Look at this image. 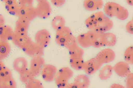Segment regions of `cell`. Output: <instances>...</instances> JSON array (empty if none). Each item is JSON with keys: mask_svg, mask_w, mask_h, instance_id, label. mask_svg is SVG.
Here are the masks:
<instances>
[{"mask_svg": "<svg viewBox=\"0 0 133 88\" xmlns=\"http://www.w3.org/2000/svg\"><path fill=\"white\" fill-rule=\"evenodd\" d=\"M21 49L28 55L33 58L42 57L44 54V48L32 40L27 43Z\"/></svg>", "mask_w": 133, "mask_h": 88, "instance_id": "1", "label": "cell"}, {"mask_svg": "<svg viewBox=\"0 0 133 88\" xmlns=\"http://www.w3.org/2000/svg\"><path fill=\"white\" fill-rule=\"evenodd\" d=\"M38 4L36 8L38 16L42 19L48 17L51 13V8L50 3L45 0H38Z\"/></svg>", "mask_w": 133, "mask_h": 88, "instance_id": "2", "label": "cell"}, {"mask_svg": "<svg viewBox=\"0 0 133 88\" xmlns=\"http://www.w3.org/2000/svg\"><path fill=\"white\" fill-rule=\"evenodd\" d=\"M113 26L112 21L105 16L100 20L91 31L100 34H103L111 29Z\"/></svg>", "mask_w": 133, "mask_h": 88, "instance_id": "3", "label": "cell"}, {"mask_svg": "<svg viewBox=\"0 0 133 88\" xmlns=\"http://www.w3.org/2000/svg\"><path fill=\"white\" fill-rule=\"evenodd\" d=\"M45 65V60L42 57H33L30 62L29 69L36 77L40 74Z\"/></svg>", "mask_w": 133, "mask_h": 88, "instance_id": "4", "label": "cell"}, {"mask_svg": "<svg viewBox=\"0 0 133 88\" xmlns=\"http://www.w3.org/2000/svg\"><path fill=\"white\" fill-rule=\"evenodd\" d=\"M57 73V69L54 66L46 65L44 66L41 72L43 79L47 82H52L55 79Z\"/></svg>", "mask_w": 133, "mask_h": 88, "instance_id": "5", "label": "cell"}, {"mask_svg": "<svg viewBox=\"0 0 133 88\" xmlns=\"http://www.w3.org/2000/svg\"><path fill=\"white\" fill-rule=\"evenodd\" d=\"M36 42L43 48L47 46L50 40V35L49 32L44 29L38 31L35 36Z\"/></svg>", "mask_w": 133, "mask_h": 88, "instance_id": "6", "label": "cell"}, {"mask_svg": "<svg viewBox=\"0 0 133 88\" xmlns=\"http://www.w3.org/2000/svg\"><path fill=\"white\" fill-rule=\"evenodd\" d=\"M103 64L95 57L85 62L84 70L87 74L91 75L100 69Z\"/></svg>", "mask_w": 133, "mask_h": 88, "instance_id": "7", "label": "cell"}, {"mask_svg": "<svg viewBox=\"0 0 133 88\" xmlns=\"http://www.w3.org/2000/svg\"><path fill=\"white\" fill-rule=\"evenodd\" d=\"M16 16L25 19L30 22L38 16V14L36 8L33 6L28 8L20 7Z\"/></svg>", "mask_w": 133, "mask_h": 88, "instance_id": "8", "label": "cell"}, {"mask_svg": "<svg viewBox=\"0 0 133 88\" xmlns=\"http://www.w3.org/2000/svg\"><path fill=\"white\" fill-rule=\"evenodd\" d=\"M11 40L15 46L21 49L27 43L32 40L28 36V33H17L14 32Z\"/></svg>", "mask_w": 133, "mask_h": 88, "instance_id": "9", "label": "cell"}, {"mask_svg": "<svg viewBox=\"0 0 133 88\" xmlns=\"http://www.w3.org/2000/svg\"><path fill=\"white\" fill-rule=\"evenodd\" d=\"M115 54L114 51L110 49H105L98 53L96 57L103 64L111 62L115 59Z\"/></svg>", "mask_w": 133, "mask_h": 88, "instance_id": "10", "label": "cell"}, {"mask_svg": "<svg viewBox=\"0 0 133 88\" xmlns=\"http://www.w3.org/2000/svg\"><path fill=\"white\" fill-rule=\"evenodd\" d=\"M70 29L68 27H64L57 31L55 41L59 46H64L66 39L72 36Z\"/></svg>", "mask_w": 133, "mask_h": 88, "instance_id": "11", "label": "cell"}, {"mask_svg": "<svg viewBox=\"0 0 133 88\" xmlns=\"http://www.w3.org/2000/svg\"><path fill=\"white\" fill-rule=\"evenodd\" d=\"M113 70L120 76L125 77L131 73L129 64L124 61L117 63L113 67Z\"/></svg>", "mask_w": 133, "mask_h": 88, "instance_id": "12", "label": "cell"}, {"mask_svg": "<svg viewBox=\"0 0 133 88\" xmlns=\"http://www.w3.org/2000/svg\"><path fill=\"white\" fill-rule=\"evenodd\" d=\"M104 16V13L102 12H97L92 15L85 20V24L87 28L92 30Z\"/></svg>", "mask_w": 133, "mask_h": 88, "instance_id": "13", "label": "cell"}, {"mask_svg": "<svg viewBox=\"0 0 133 88\" xmlns=\"http://www.w3.org/2000/svg\"><path fill=\"white\" fill-rule=\"evenodd\" d=\"M30 22L23 18L19 17L15 23V32L17 33H28Z\"/></svg>", "mask_w": 133, "mask_h": 88, "instance_id": "14", "label": "cell"}, {"mask_svg": "<svg viewBox=\"0 0 133 88\" xmlns=\"http://www.w3.org/2000/svg\"><path fill=\"white\" fill-rule=\"evenodd\" d=\"M103 3L101 0H85L84 2V6L87 10L94 11L102 8Z\"/></svg>", "mask_w": 133, "mask_h": 88, "instance_id": "15", "label": "cell"}, {"mask_svg": "<svg viewBox=\"0 0 133 88\" xmlns=\"http://www.w3.org/2000/svg\"><path fill=\"white\" fill-rule=\"evenodd\" d=\"M13 66L15 70L20 74L28 69V62L25 58L19 57L14 61Z\"/></svg>", "mask_w": 133, "mask_h": 88, "instance_id": "16", "label": "cell"}, {"mask_svg": "<svg viewBox=\"0 0 133 88\" xmlns=\"http://www.w3.org/2000/svg\"><path fill=\"white\" fill-rule=\"evenodd\" d=\"M14 33L13 29L8 25L0 27V41H7L11 39Z\"/></svg>", "mask_w": 133, "mask_h": 88, "instance_id": "17", "label": "cell"}, {"mask_svg": "<svg viewBox=\"0 0 133 88\" xmlns=\"http://www.w3.org/2000/svg\"><path fill=\"white\" fill-rule=\"evenodd\" d=\"M120 6L114 2H109L105 4L104 8L105 14L110 17L116 16Z\"/></svg>", "mask_w": 133, "mask_h": 88, "instance_id": "18", "label": "cell"}, {"mask_svg": "<svg viewBox=\"0 0 133 88\" xmlns=\"http://www.w3.org/2000/svg\"><path fill=\"white\" fill-rule=\"evenodd\" d=\"M3 1L8 12L16 15L20 7L18 2L16 0H5Z\"/></svg>", "mask_w": 133, "mask_h": 88, "instance_id": "19", "label": "cell"}, {"mask_svg": "<svg viewBox=\"0 0 133 88\" xmlns=\"http://www.w3.org/2000/svg\"><path fill=\"white\" fill-rule=\"evenodd\" d=\"M101 39L104 46H114L117 41L116 36L111 33L107 32L102 34Z\"/></svg>", "mask_w": 133, "mask_h": 88, "instance_id": "20", "label": "cell"}, {"mask_svg": "<svg viewBox=\"0 0 133 88\" xmlns=\"http://www.w3.org/2000/svg\"><path fill=\"white\" fill-rule=\"evenodd\" d=\"M77 39L79 45L83 48H87L92 46V39L88 32L80 35Z\"/></svg>", "mask_w": 133, "mask_h": 88, "instance_id": "21", "label": "cell"}, {"mask_svg": "<svg viewBox=\"0 0 133 88\" xmlns=\"http://www.w3.org/2000/svg\"><path fill=\"white\" fill-rule=\"evenodd\" d=\"M73 83L79 88H87L90 84V81L87 76L79 75L75 77Z\"/></svg>", "mask_w": 133, "mask_h": 88, "instance_id": "22", "label": "cell"}, {"mask_svg": "<svg viewBox=\"0 0 133 88\" xmlns=\"http://www.w3.org/2000/svg\"><path fill=\"white\" fill-rule=\"evenodd\" d=\"M10 51L11 47L9 42L0 41V60H2L6 58Z\"/></svg>", "mask_w": 133, "mask_h": 88, "instance_id": "23", "label": "cell"}, {"mask_svg": "<svg viewBox=\"0 0 133 88\" xmlns=\"http://www.w3.org/2000/svg\"><path fill=\"white\" fill-rule=\"evenodd\" d=\"M85 63L83 57H70L71 66L75 70L80 71L84 70Z\"/></svg>", "mask_w": 133, "mask_h": 88, "instance_id": "24", "label": "cell"}, {"mask_svg": "<svg viewBox=\"0 0 133 88\" xmlns=\"http://www.w3.org/2000/svg\"><path fill=\"white\" fill-rule=\"evenodd\" d=\"M113 70V67L111 65H108L104 66L99 71V78L102 80H108L112 75Z\"/></svg>", "mask_w": 133, "mask_h": 88, "instance_id": "25", "label": "cell"}, {"mask_svg": "<svg viewBox=\"0 0 133 88\" xmlns=\"http://www.w3.org/2000/svg\"><path fill=\"white\" fill-rule=\"evenodd\" d=\"M65 23V20L63 17L57 16L53 19L51 22V25L52 28L57 31L64 27Z\"/></svg>", "mask_w": 133, "mask_h": 88, "instance_id": "26", "label": "cell"}, {"mask_svg": "<svg viewBox=\"0 0 133 88\" xmlns=\"http://www.w3.org/2000/svg\"><path fill=\"white\" fill-rule=\"evenodd\" d=\"M20 80L25 84L35 79V77L30 69H28L20 74Z\"/></svg>", "mask_w": 133, "mask_h": 88, "instance_id": "27", "label": "cell"}, {"mask_svg": "<svg viewBox=\"0 0 133 88\" xmlns=\"http://www.w3.org/2000/svg\"><path fill=\"white\" fill-rule=\"evenodd\" d=\"M73 74V72L69 68L64 67L59 70L57 75L69 81L72 77Z\"/></svg>", "mask_w": 133, "mask_h": 88, "instance_id": "28", "label": "cell"}, {"mask_svg": "<svg viewBox=\"0 0 133 88\" xmlns=\"http://www.w3.org/2000/svg\"><path fill=\"white\" fill-rule=\"evenodd\" d=\"M0 88H17L16 83L13 78L0 79Z\"/></svg>", "mask_w": 133, "mask_h": 88, "instance_id": "29", "label": "cell"}, {"mask_svg": "<svg viewBox=\"0 0 133 88\" xmlns=\"http://www.w3.org/2000/svg\"><path fill=\"white\" fill-rule=\"evenodd\" d=\"M64 46L69 50L78 46L76 38L72 36L66 40Z\"/></svg>", "mask_w": 133, "mask_h": 88, "instance_id": "30", "label": "cell"}, {"mask_svg": "<svg viewBox=\"0 0 133 88\" xmlns=\"http://www.w3.org/2000/svg\"><path fill=\"white\" fill-rule=\"evenodd\" d=\"M128 10L123 7L120 6L116 15L118 19L124 20L127 19L129 16Z\"/></svg>", "mask_w": 133, "mask_h": 88, "instance_id": "31", "label": "cell"}, {"mask_svg": "<svg viewBox=\"0 0 133 88\" xmlns=\"http://www.w3.org/2000/svg\"><path fill=\"white\" fill-rule=\"evenodd\" d=\"M125 59L129 64L132 65L133 64V47L130 46L125 50L124 54Z\"/></svg>", "mask_w": 133, "mask_h": 88, "instance_id": "32", "label": "cell"}, {"mask_svg": "<svg viewBox=\"0 0 133 88\" xmlns=\"http://www.w3.org/2000/svg\"><path fill=\"white\" fill-rule=\"evenodd\" d=\"M70 57H83L84 52L81 48L77 46L69 50Z\"/></svg>", "mask_w": 133, "mask_h": 88, "instance_id": "33", "label": "cell"}, {"mask_svg": "<svg viewBox=\"0 0 133 88\" xmlns=\"http://www.w3.org/2000/svg\"><path fill=\"white\" fill-rule=\"evenodd\" d=\"M55 83L58 88H66L69 84V81L57 75L55 78Z\"/></svg>", "mask_w": 133, "mask_h": 88, "instance_id": "34", "label": "cell"}, {"mask_svg": "<svg viewBox=\"0 0 133 88\" xmlns=\"http://www.w3.org/2000/svg\"><path fill=\"white\" fill-rule=\"evenodd\" d=\"M25 85V88H43L41 82L35 78L31 80Z\"/></svg>", "mask_w": 133, "mask_h": 88, "instance_id": "35", "label": "cell"}, {"mask_svg": "<svg viewBox=\"0 0 133 88\" xmlns=\"http://www.w3.org/2000/svg\"><path fill=\"white\" fill-rule=\"evenodd\" d=\"M13 78L11 71L8 68L5 67L0 71V79H6Z\"/></svg>", "mask_w": 133, "mask_h": 88, "instance_id": "36", "label": "cell"}, {"mask_svg": "<svg viewBox=\"0 0 133 88\" xmlns=\"http://www.w3.org/2000/svg\"><path fill=\"white\" fill-rule=\"evenodd\" d=\"M18 1L21 7L28 8L32 7L33 2L32 0H19Z\"/></svg>", "mask_w": 133, "mask_h": 88, "instance_id": "37", "label": "cell"}, {"mask_svg": "<svg viewBox=\"0 0 133 88\" xmlns=\"http://www.w3.org/2000/svg\"><path fill=\"white\" fill-rule=\"evenodd\" d=\"M127 88H133V74L131 73L126 79Z\"/></svg>", "mask_w": 133, "mask_h": 88, "instance_id": "38", "label": "cell"}, {"mask_svg": "<svg viewBox=\"0 0 133 88\" xmlns=\"http://www.w3.org/2000/svg\"><path fill=\"white\" fill-rule=\"evenodd\" d=\"M126 29L127 32L129 33L133 34V20L132 19L129 22L126 26Z\"/></svg>", "mask_w": 133, "mask_h": 88, "instance_id": "39", "label": "cell"}, {"mask_svg": "<svg viewBox=\"0 0 133 88\" xmlns=\"http://www.w3.org/2000/svg\"><path fill=\"white\" fill-rule=\"evenodd\" d=\"M52 4L57 6H61L63 5L65 3V1L64 0H52L51 1Z\"/></svg>", "mask_w": 133, "mask_h": 88, "instance_id": "40", "label": "cell"}, {"mask_svg": "<svg viewBox=\"0 0 133 88\" xmlns=\"http://www.w3.org/2000/svg\"><path fill=\"white\" fill-rule=\"evenodd\" d=\"M5 23V20L4 17L0 14V27L4 25Z\"/></svg>", "mask_w": 133, "mask_h": 88, "instance_id": "41", "label": "cell"}, {"mask_svg": "<svg viewBox=\"0 0 133 88\" xmlns=\"http://www.w3.org/2000/svg\"><path fill=\"white\" fill-rule=\"evenodd\" d=\"M110 88H125V87L119 84H114L111 86Z\"/></svg>", "mask_w": 133, "mask_h": 88, "instance_id": "42", "label": "cell"}, {"mask_svg": "<svg viewBox=\"0 0 133 88\" xmlns=\"http://www.w3.org/2000/svg\"><path fill=\"white\" fill-rule=\"evenodd\" d=\"M66 88H79L74 83L69 84Z\"/></svg>", "mask_w": 133, "mask_h": 88, "instance_id": "43", "label": "cell"}, {"mask_svg": "<svg viewBox=\"0 0 133 88\" xmlns=\"http://www.w3.org/2000/svg\"><path fill=\"white\" fill-rule=\"evenodd\" d=\"M5 67V65L2 60H0V71H1Z\"/></svg>", "mask_w": 133, "mask_h": 88, "instance_id": "44", "label": "cell"}, {"mask_svg": "<svg viewBox=\"0 0 133 88\" xmlns=\"http://www.w3.org/2000/svg\"><path fill=\"white\" fill-rule=\"evenodd\" d=\"M127 2L128 5H130L132 6L133 5V0H127Z\"/></svg>", "mask_w": 133, "mask_h": 88, "instance_id": "45", "label": "cell"}]
</instances>
